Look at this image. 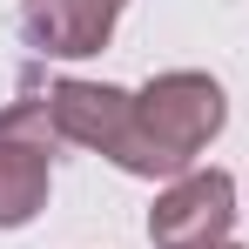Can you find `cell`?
I'll return each instance as SVG.
<instances>
[{
    "label": "cell",
    "mask_w": 249,
    "mask_h": 249,
    "mask_svg": "<svg viewBox=\"0 0 249 249\" xmlns=\"http://www.w3.org/2000/svg\"><path fill=\"white\" fill-rule=\"evenodd\" d=\"M222 128V88L196 74V68H175V74H155V81L135 94V155H128V175H189L196 155L215 142Z\"/></svg>",
    "instance_id": "cell-1"
},
{
    "label": "cell",
    "mask_w": 249,
    "mask_h": 249,
    "mask_svg": "<svg viewBox=\"0 0 249 249\" xmlns=\"http://www.w3.org/2000/svg\"><path fill=\"white\" fill-rule=\"evenodd\" d=\"M54 122L47 101H7L0 108V229L34 222V209L47 202L54 182Z\"/></svg>",
    "instance_id": "cell-2"
},
{
    "label": "cell",
    "mask_w": 249,
    "mask_h": 249,
    "mask_svg": "<svg viewBox=\"0 0 249 249\" xmlns=\"http://www.w3.org/2000/svg\"><path fill=\"white\" fill-rule=\"evenodd\" d=\"M229 222H236V182L222 168H189L148 209V243L155 249H222Z\"/></svg>",
    "instance_id": "cell-3"
},
{
    "label": "cell",
    "mask_w": 249,
    "mask_h": 249,
    "mask_svg": "<svg viewBox=\"0 0 249 249\" xmlns=\"http://www.w3.org/2000/svg\"><path fill=\"white\" fill-rule=\"evenodd\" d=\"M47 122L61 142H81V148H101L108 162L135 155V94L101 81H54L47 88Z\"/></svg>",
    "instance_id": "cell-4"
},
{
    "label": "cell",
    "mask_w": 249,
    "mask_h": 249,
    "mask_svg": "<svg viewBox=\"0 0 249 249\" xmlns=\"http://www.w3.org/2000/svg\"><path fill=\"white\" fill-rule=\"evenodd\" d=\"M122 0H20V27L41 54H94L115 34Z\"/></svg>",
    "instance_id": "cell-5"
},
{
    "label": "cell",
    "mask_w": 249,
    "mask_h": 249,
    "mask_svg": "<svg viewBox=\"0 0 249 249\" xmlns=\"http://www.w3.org/2000/svg\"><path fill=\"white\" fill-rule=\"evenodd\" d=\"M222 249H229V243H222Z\"/></svg>",
    "instance_id": "cell-6"
}]
</instances>
